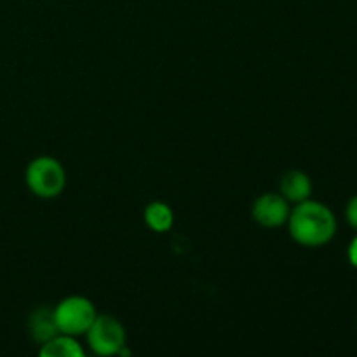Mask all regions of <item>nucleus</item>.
<instances>
[{
  "label": "nucleus",
  "instance_id": "nucleus-8",
  "mask_svg": "<svg viewBox=\"0 0 357 357\" xmlns=\"http://www.w3.org/2000/svg\"><path fill=\"white\" fill-rule=\"evenodd\" d=\"M146 227L157 234H166L174 225V213L164 201H152L143 211Z\"/></svg>",
  "mask_w": 357,
  "mask_h": 357
},
{
  "label": "nucleus",
  "instance_id": "nucleus-11",
  "mask_svg": "<svg viewBox=\"0 0 357 357\" xmlns=\"http://www.w3.org/2000/svg\"><path fill=\"white\" fill-rule=\"evenodd\" d=\"M347 258H349V264H351L354 268H357V236L351 241V244H349Z\"/></svg>",
  "mask_w": 357,
  "mask_h": 357
},
{
  "label": "nucleus",
  "instance_id": "nucleus-9",
  "mask_svg": "<svg viewBox=\"0 0 357 357\" xmlns=\"http://www.w3.org/2000/svg\"><path fill=\"white\" fill-rule=\"evenodd\" d=\"M38 354L42 357H84V349L72 335L58 333L40 345Z\"/></svg>",
  "mask_w": 357,
  "mask_h": 357
},
{
  "label": "nucleus",
  "instance_id": "nucleus-5",
  "mask_svg": "<svg viewBox=\"0 0 357 357\" xmlns=\"http://www.w3.org/2000/svg\"><path fill=\"white\" fill-rule=\"evenodd\" d=\"M289 202L275 192H267L257 197L251 208V216L255 222L265 229H279L286 225L289 218Z\"/></svg>",
  "mask_w": 357,
  "mask_h": 357
},
{
  "label": "nucleus",
  "instance_id": "nucleus-3",
  "mask_svg": "<svg viewBox=\"0 0 357 357\" xmlns=\"http://www.w3.org/2000/svg\"><path fill=\"white\" fill-rule=\"evenodd\" d=\"M96 316L94 303L82 295L66 296L54 307V319L59 333L72 337L86 335Z\"/></svg>",
  "mask_w": 357,
  "mask_h": 357
},
{
  "label": "nucleus",
  "instance_id": "nucleus-6",
  "mask_svg": "<svg viewBox=\"0 0 357 357\" xmlns=\"http://www.w3.org/2000/svg\"><path fill=\"white\" fill-rule=\"evenodd\" d=\"M279 194L288 202L298 204V202L307 201L312 195V180L309 174L300 169H289L282 174L279 181Z\"/></svg>",
  "mask_w": 357,
  "mask_h": 357
},
{
  "label": "nucleus",
  "instance_id": "nucleus-2",
  "mask_svg": "<svg viewBox=\"0 0 357 357\" xmlns=\"http://www.w3.org/2000/svg\"><path fill=\"white\" fill-rule=\"evenodd\" d=\"M28 190L40 199H54L66 187V171L56 157L40 155L28 162L24 171Z\"/></svg>",
  "mask_w": 357,
  "mask_h": 357
},
{
  "label": "nucleus",
  "instance_id": "nucleus-4",
  "mask_svg": "<svg viewBox=\"0 0 357 357\" xmlns=\"http://www.w3.org/2000/svg\"><path fill=\"white\" fill-rule=\"evenodd\" d=\"M87 345L98 356H119L126 347V330L119 319L108 314H98L86 331Z\"/></svg>",
  "mask_w": 357,
  "mask_h": 357
},
{
  "label": "nucleus",
  "instance_id": "nucleus-7",
  "mask_svg": "<svg viewBox=\"0 0 357 357\" xmlns=\"http://www.w3.org/2000/svg\"><path fill=\"white\" fill-rule=\"evenodd\" d=\"M28 333L37 344H45L59 333L54 319V309L51 307H37L28 317Z\"/></svg>",
  "mask_w": 357,
  "mask_h": 357
},
{
  "label": "nucleus",
  "instance_id": "nucleus-10",
  "mask_svg": "<svg viewBox=\"0 0 357 357\" xmlns=\"http://www.w3.org/2000/svg\"><path fill=\"white\" fill-rule=\"evenodd\" d=\"M345 218H347L349 225L357 230V195H354L345 206Z\"/></svg>",
  "mask_w": 357,
  "mask_h": 357
},
{
  "label": "nucleus",
  "instance_id": "nucleus-1",
  "mask_svg": "<svg viewBox=\"0 0 357 357\" xmlns=\"http://www.w3.org/2000/svg\"><path fill=\"white\" fill-rule=\"evenodd\" d=\"M286 225L291 239L303 248L326 246L338 229L335 213L326 204L312 199L295 204Z\"/></svg>",
  "mask_w": 357,
  "mask_h": 357
}]
</instances>
